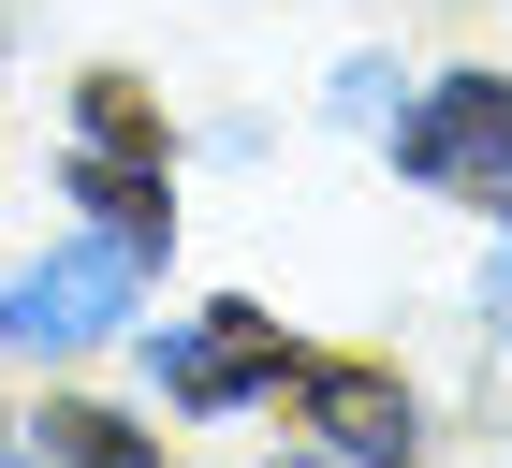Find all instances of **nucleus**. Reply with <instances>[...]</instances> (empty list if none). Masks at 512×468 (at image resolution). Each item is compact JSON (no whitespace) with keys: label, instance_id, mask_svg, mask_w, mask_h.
Listing matches in <instances>:
<instances>
[{"label":"nucleus","instance_id":"obj_1","mask_svg":"<svg viewBox=\"0 0 512 468\" xmlns=\"http://www.w3.org/2000/svg\"><path fill=\"white\" fill-rule=\"evenodd\" d=\"M132 278H147V249L132 234H88V249H44L15 293H0V337L15 351H88L132 322Z\"/></svg>","mask_w":512,"mask_h":468},{"label":"nucleus","instance_id":"obj_6","mask_svg":"<svg viewBox=\"0 0 512 468\" xmlns=\"http://www.w3.org/2000/svg\"><path fill=\"white\" fill-rule=\"evenodd\" d=\"M44 454H103V468H118L132 425H118V410H44Z\"/></svg>","mask_w":512,"mask_h":468},{"label":"nucleus","instance_id":"obj_3","mask_svg":"<svg viewBox=\"0 0 512 468\" xmlns=\"http://www.w3.org/2000/svg\"><path fill=\"white\" fill-rule=\"evenodd\" d=\"M147 366H161L176 410H235V395L278 381V337H264L249 308H205V322H176V337H147Z\"/></svg>","mask_w":512,"mask_h":468},{"label":"nucleus","instance_id":"obj_5","mask_svg":"<svg viewBox=\"0 0 512 468\" xmlns=\"http://www.w3.org/2000/svg\"><path fill=\"white\" fill-rule=\"evenodd\" d=\"M88 147H132V161H147V147H161V117H147V88H118V74L88 88Z\"/></svg>","mask_w":512,"mask_h":468},{"label":"nucleus","instance_id":"obj_2","mask_svg":"<svg viewBox=\"0 0 512 468\" xmlns=\"http://www.w3.org/2000/svg\"><path fill=\"white\" fill-rule=\"evenodd\" d=\"M395 161L410 176H439V191H512V74H454L410 103V132H395Z\"/></svg>","mask_w":512,"mask_h":468},{"label":"nucleus","instance_id":"obj_4","mask_svg":"<svg viewBox=\"0 0 512 468\" xmlns=\"http://www.w3.org/2000/svg\"><path fill=\"white\" fill-rule=\"evenodd\" d=\"M308 425L337 439V454H395L410 410H395V381H366V366H322V381H308Z\"/></svg>","mask_w":512,"mask_h":468}]
</instances>
